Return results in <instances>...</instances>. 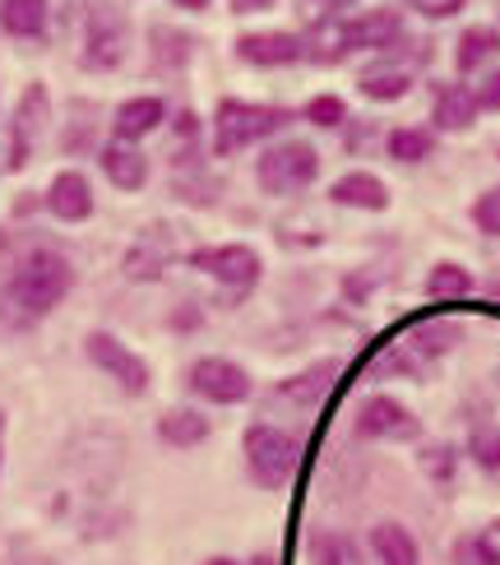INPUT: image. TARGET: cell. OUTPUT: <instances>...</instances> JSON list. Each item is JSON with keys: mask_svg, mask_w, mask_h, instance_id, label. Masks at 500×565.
Segmentation results:
<instances>
[{"mask_svg": "<svg viewBox=\"0 0 500 565\" xmlns=\"http://www.w3.org/2000/svg\"><path fill=\"white\" fill-rule=\"evenodd\" d=\"M301 116L311 126H320V130H339L348 121V103L339 98V93H320V98H311V103L301 107Z\"/></svg>", "mask_w": 500, "mask_h": 565, "instance_id": "obj_29", "label": "cell"}, {"mask_svg": "<svg viewBox=\"0 0 500 565\" xmlns=\"http://www.w3.org/2000/svg\"><path fill=\"white\" fill-rule=\"evenodd\" d=\"M292 121L288 107L274 103H242V98H223L219 111H213V158H232L259 139L283 135V126Z\"/></svg>", "mask_w": 500, "mask_h": 565, "instance_id": "obj_3", "label": "cell"}, {"mask_svg": "<svg viewBox=\"0 0 500 565\" xmlns=\"http://www.w3.org/2000/svg\"><path fill=\"white\" fill-rule=\"evenodd\" d=\"M472 227L482 232V237H500V185H491V191H482L478 200H472Z\"/></svg>", "mask_w": 500, "mask_h": 565, "instance_id": "obj_30", "label": "cell"}, {"mask_svg": "<svg viewBox=\"0 0 500 565\" xmlns=\"http://www.w3.org/2000/svg\"><path fill=\"white\" fill-rule=\"evenodd\" d=\"M236 56H242L246 65H297L311 56V46H306L301 33H242L236 38Z\"/></svg>", "mask_w": 500, "mask_h": 565, "instance_id": "obj_11", "label": "cell"}, {"mask_svg": "<svg viewBox=\"0 0 500 565\" xmlns=\"http://www.w3.org/2000/svg\"><path fill=\"white\" fill-rule=\"evenodd\" d=\"M204 565H242V561H232V556H209Z\"/></svg>", "mask_w": 500, "mask_h": 565, "instance_id": "obj_39", "label": "cell"}, {"mask_svg": "<svg viewBox=\"0 0 500 565\" xmlns=\"http://www.w3.org/2000/svg\"><path fill=\"white\" fill-rule=\"evenodd\" d=\"M70 282H75V269H70L65 255L38 246V250H29L19 260L6 297H10V306L23 320H38V316L52 311V306H61V297L70 292Z\"/></svg>", "mask_w": 500, "mask_h": 565, "instance_id": "obj_1", "label": "cell"}, {"mask_svg": "<svg viewBox=\"0 0 500 565\" xmlns=\"http://www.w3.org/2000/svg\"><path fill=\"white\" fill-rule=\"evenodd\" d=\"M316 6H325V10H343V6H352V0H316Z\"/></svg>", "mask_w": 500, "mask_h": 565, "instance_id": "obj_38", "label": "cell"}, {"mask_svg": "<svg viewBox=\"0 0 500 565\" xmlns=\"http://www.w3.org/2000/svg\"><path fill=\"white\" fill-rule=\"evenodd\" d=\"M190 269L209 274L213 282H223L227 297H246L259 274H265V265H259V250L232 242V246H204V250H190Z\"/></svg>", "mask_w": 500, "mask_h": 565, "instance_id": "obj_5", "label": "cell"}, {"mask_svg": "<svg viewBox=\"0 0 500 565\" xmlns=\"http://www.w3.org/2000/svg\"><path fill=\"white\" fill-rule=\"evenodd\" d=\"M84 352H88V362L103 366L126 394H145L149 390V362L135 358V352L116 334H107V329H93V334L84 339Z\"/></svg>", "mask_w": 500, "mask_h": 565, "instance_id": "obj_9", "label": "cell"}, {"mask_svg": "<svg viewBox=\"0 0 500 565\" xmlns=\"http://www.w3.org/2000/svg\"><path fill=\"white\" fill-rule=\"evenodd\" d=\"M242 450H246L251 482L259 491H283L297 478L306 445L297 431H283L274 422H255V427H246V436H242Z\"/></svg>", "mask_w": 500, "mask_h": 565, "instance_id": "obj_2", "label": "cell"}, {"mask_svg": "<svg viewBox=\"0 0 500 565\" xmlns=\"http://www.w3.org/2000/svg\"><path fill=\"white\" fill-rule=\"evenodd\" d=\"M167 260H172V242H167V232H162V227H149L145 237L130 246V255H126V274H130V278H158Z\"/></svg>", "mask_w": 500, "mask_h": 565, "instance_id": "obj_23", "label": "cell"}, {"mask_svg": "<svg viewBox=\"0 0 500 565\" xmlns=\"http://www.w3.org/2000/svg\"><path fill=\"white\" fill-rule=\"evenodd\" d=\"M422 19H455L464 10V0H408Z\"/></svg>", "mask_w": 500, "mask_h": 565, "instance_id": "obj_32", "label": "cell"}, {"mask_svg": "<svg viewBox=\"0 0 500 565\" xmlns=\"http://www.w3.org/2000/svg\"><path fill=\"white\" fill-rule=\"evenodd\" d=\"M398 38H403L398 10H366L357 19L333 23V52H329V61H339L348 52H385V46H394Z\"/></svg>", "mask_w": 500, "mask_h": 565, "instance_id": "obj_6", "label": "cell"}, {"mask_svg": "<svg viewBox=\"0 0 500 565\" xmlns=\"http://www.w3.org/2000/svg\"><path fill=\"white\" fill-rule=\"evenodd\" d=\"M357 88H362V98H371V103H398V98H408L413 75L403 65H371L357 75Z\"/></svg>", "mask_w": 500, "mask_h": 565, "instance_id": "obj_22", "label": "cell"}, {"mask_svg": "<svg viewBox=\"0 0 500 565\" xmlns=\"http://www.w3.org/2000/svg\"><path fill=\"white\" fill-rule=\"evenodd\" d=\"M181 10H209V0H177Z\"/></svg>", "mask_w": 500, "mask_h": 565, "instance_id": "obj_36", "label": "cell"}, {"mask_svg": "<svg viewBox=\"0 0 500 565\" xmlns=\"http://www.w3.org/2000/svg\"><path fill=\"white\" fill-rule=\"evenodd\" d=\"M209 431H213L209 417L195 408H172V413L158 417V440L172 445V450H195V445L209 440Z\"/></svg>", "mask_w": 500, "mask_h": 565, "instance_id": "obj_20", "label": "cell"}, {"mask_svg": "<svg viewBox=\"0 0 500 565\" xmlns=\"http://www.w3.org/2000/svg\"><path fill=\"white\" fill-rule=\"evenodd\" d=\"M436 130L445 135H464L472 130V121H478V98H472L468 84H440L436 88Z\"/></svg>", "mask_w": 500, "mask_h": 565, "instance_id": "obj_16", "label": "cell"}, {"mask_svg": "<svg viewBox=\"0 0 500 565\" xmlns=\"http://www.w3.org/2000/svg\"><path fill=\"white\" fill-rule=\"evenodd\" d=\"M426 473H436V478H449L455 473V450H445V445H436V450H426Z\"/></svg>", "mask_w": 500, "mask_h": 565, "instance_id": "obj_34", "label": "cell"}, {"mask_svg": "<svg viewBox=\"0 0 500 565\" xmlns=\"http://www.w3.org/2000/svg\"><path fill=\"white\" fill-rule=\"evenodd\" d=\"M468 455H472V463H478L482 473H500V427L496 422H478V427H472Z\"/></svg>", "mask_w": 500, "mask_h": 565, "instance_id": "obj_27", "label": "cell"}, {"mask_svg": "<svg viewBox=\"0 0 500 565\" xmlns=\"http://www.w3.org/2000/svg\"><path fill=\"white\" fill-rule=\"evenodd\" d=\"M316 177H320V153L306 145V139H283V145H269L255 162L259 191L274 195V200L311 191Z\"/></svg>", "mask_w": 500, "mask_h": 565, "instance_id": "obj_4", "label": "cell"}, {"mask_svg": "<svg viewBox=\"0 0 500 565\" xmlns=\"http://www.w3.org/2000/svg\"><path fill=\"white\" fill-rule=\"evenodd\" d=\"M46 209L61 223H84L93 214V185L84 172H56V181L46 185Z\"/></svg>", "mask_w": 500, "mask_h": 565, "instance_id": "obj_14", "label": "cell"}, {"mask_svg": "<svg viewBox=\"0 0 500 565\" xmlns=\"http://www.w3.org/2000/svg\"><path fill=\"white\" fill-rule=\"evenodd\" d=\"M0 427H6V422H0Z\"/></svg>", "mask_w": 500, "mask_h": 565, "instance_id": "obj_41", "label": "cell"}, {"mask_svg": "<svg viewBox=\"0 0 500 565\" xmlns=\"http://www.w3.org/2000/svg\"><path fill=\"white\" fill-rule=\"evenodd\" d=\"M472 292V274L455 260H440L432 265V274H426V297H436V301H459Z\"/></svg>", "mask_w": 500, "mask_h": 565, "instance_id": "obj_25", "label": "cell"}, {"mask_svg": "<svg viewBox=\"0 0 500 565\" xmlns=\"http://www.w3.org/2000/svg\"><path fill=\"white\" fill-rule=\"evenodd\" d=\"M329 200L339 209H366V214H385L390 209V185L375 172H343L329 185Z\"/></svg>", "mask_w": 500, "mask_h": 565, "instance_id": "obj_13", "label": "cell"}, {"mask_svg": "<svg viewBox=\"0 0 500 565\" xmlns=\"http://www.w3.org/2000/svg\"><path fill=\"white\" fill-rule=\"evenodd\" d=\"M232 14H259V10H274V0H227Z\"/></svg>", "mask_w": 500, "mask_h": 565, "instance_id": "obj_35", "label": "cell"}, {"mask_svg": "<svg viewBox=\"0 0 500 565\" xmlns=\"http://www.w3.org/2000/svg\"><path fill=\"white\" fill-rule=\"evenodd\" d=\"M46 0H0V29L10 38H42L46 33Z\"/></svg>", "mask_w": 500, "mask_h": 565, "instance_id": "obj_24", "label": "cell"}, {"mask_svg": "<svg viewBox=\"0 0 500 565\" xmlns=\"http://www.w3.org/2000/svg\"><path fill=\"white\" fill-rule=\"evenodd\" d=\"M371 552L380 565H422V547H417V537L403 529L398 520H380L371 529Z\"/></svg>", "mask_w": 500, "mask_h": 565, "instance_id": "obj_18", "label": "cell"}, {"mask_svg": "<svg viewBox=\"0 0 500 565\" xmlns=\"http://www.w3.org/2000/svg\"><path fill=\"white\" fill-rule=\"evenodd\" d=\"M496 56H500V29H491V23H472V29L459 33V46H455L459 75H472V70H482Z\"/></svg>", "mask_w": 500, "mask_h": 565, "instance_id": "obj_21", "label": "cell"}, {"mask_svg": "<svg viewBox=\"0 0 500 565\" xmlns=\"http://www.w3.org/2000/svg\"><path fill=\"white\" fill-rule=\"evenodd\" d=\"M162 121H167V103H162V98H130V103L116 107L111 130H116V139H126V145H135V139L153 135Z\"/></svg>", "mask_w": 500, "mask_h": 565, "instance_id": "obj_17", "label": "cell"}, {"mask_svg": "<svg viewBox=\"0 0 500 565\" xmlns=\"http://www.w3.org/2000/svg\"><path fill=\"white\" fill-rule=\"evenodd\" d=\"M311 565H343V537L320 533L311 543Z\"/></svg>", "mask_w": 500, "mask_h": 565, "instance_id": "obj_31", "label": "cell"}, {"mask_svg": "<svg viewBox=\"0 0 500 565\" xmlns=\"http://www.w3.org/2000/svg\"><path fill=\"white\" fill-rule=\"evenodd\" d=\"M185 385H190V394L209 398V404H246L251 390H255L251 385V371L227 362V358H200V362H190Z\"/></svg>", "mask_w": 500, "mask_h": 565, "instance_id": "obj_7", "label": "cell"}, {"mask_svg": "<svg viewBox=\"0 0 500 565\" xmlns=\"http://www.w3.org/2000/svg\"><path fill=\"white\" fill-rule=\"evenodd\" d=\"M449 561L455 565H500V552H496V543L487 533H464V537H455Z\"/></svg>", "mask_w": 500, "mask_h": 565, "instance_id": "obj_28", "label": "cell"}, {"mask_svg": "<svg viewBox=\"0 0 500 565\" xmlns=\"http://www.w3.org/2000/svg\"><path fill=\"white\" fill-rule=\"evenodd\" d=\"M343 375V362L339 358H325L316 366H306L301 375H292V381H278L274 385V404H292V408H316L320 398L333 390V381Z\"/></svg>", "mask_w": 500, "mask_h": 565, "instance_id": "obj_12", "label": "cell"}, {"mask_svg": "<svg viewBox=\"0 0 500 565\" xmlns=\"http://www.w3.org/2000/svg\"><path fill=\"white\" fill-rule=\"evenodd\" d=\"M126 56V23L111 6H98L88 14V33H84V65L88 70H111Z\"/></svg>", "mask_w": 500, "mask_h": 565, "instance_id": "obj_10", "label": "cell"}, {"mask_svg": "<svg viewBox=\"0 0 500 565\" xmlns=\"http://www.w3.org/2000/svg\"><path fill=\"white\" fill-rule=\"evenodd\" d=\"M246 565H278V561H274V556H269V552H259V556H251V561H246Z\"/></svg>", "mask_w": 500, "mask_h": 565, "instance_id": "obj_37", "label": "cell"}, {"mask_svg": "<svg viewBox=\"0 0 500 565\" xmlns=\"http://www.w3.org/2000/svg\"><path fill=\"white\" fill-rule=\"evenodd\" d=\"M42 121H46V88L33 84L29 93H23L19 111H14V158H10V168H23V162H29L33 135L42 130Z\"/></svg>", "mask_w": 500, "mask_h": 565, "instance_id": "obj_19", "label": "cell"}, {"mask_svg": "<svg viewBox=\"0 0 500 565\" xmlns=\"http://www.w3.org/2000/svg\"><path fill=\"white\" fill-rule=\"evenodd\" d=\"M422 422L413 417V408H403L390 394H371L352 417V436L357 440H417Z\"/></svg>", "mask_w": 500, "mask_h": 565, "instance_id": "obj_8", "label": "cell"}, {"mask_svg": "<svg viewBox=\"0 0 500 565\" xmlns=\"http://www.w3.org/2000/svg\"><path fill=\"white\" fill-rule=\"evenodd\" d=\"M98 162H103V172L116 191H139V185L149 181V158L135 145H126V139H111V145L98 153Z\"/></svg>", "mask_w": 500, "mask_h": 565, "instance_id": "obj_15", "label": "cell"}, {"mask_svg": "<svg viewBox=\"0 0 500 565\" xmlns=\"http://www.w3.org/2000/svg\"><path fill=\"white\" fill-rule=\"evenodd\" d=\"M385 149H390L394 162H426L432 149H436V135L422 130V126H398V130H390Z\"/></svg>", "mask_w": 500, "mask_h": 565, "instance_id": "obj_26", "label": "cell"}, {"mask_svg": "<svg viewBox=\"0 0 500 565\" xmlns=\"http://www.w3.org/2000/svg\"><path fill=\"white\" fill-rule=\"evenodd\" d=\"M496 158H500V149H496Z\"/></svg>", "mask_w": 500, "mask_h": 565, "instance_id": "obj_40", "label": "cell"}, {"mask_svg": "<svg viewBox=\"0 0 500 565\" xmlns=\"http://www.w3.org/2000/svg\"><path fill=\"white\" fill-rule=\"evenodd\" d=\"M472 98H478V111H500V70H491V75L472 88Z\"/></svg>", "mask_w": 500, "mask_h": 565, "instance_id": "obj_33", "label": "cell"}]
</instances>
